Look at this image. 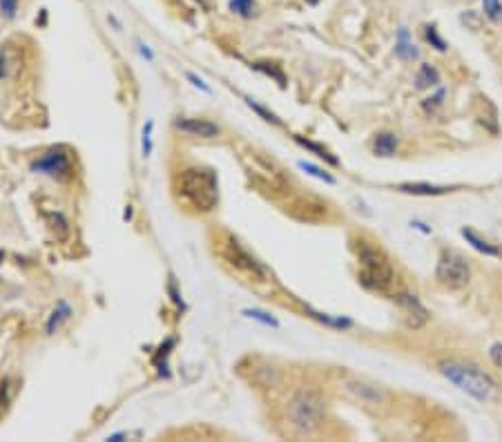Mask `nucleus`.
I'll return each mask as SVG.
<instances>
[{
    "label": "nucleus",
    "mask_w": 502,
    "mask_h": 442,
    "mask_svg": "<svg viewBox=\"0 0 502 442\" xmlns=\"http://www.w3.org/2000/svg\"><path fill=\"white\" fill-rule=\"evenodd\" d=\"M243 315H245V317H250V319H257V322L266 324V326H272V328H277V326H279L277 319H274L272 315H268V313H263V310H259V308H245V310H243Z\"/></svg>",
    "instance_id": "nucleus-21"
},
{
    "label": "nucleus",
    "mask_w": 502,
    "mask_h": 442,
    "mask_svg": "<svg viewBox=\"0 0 502 442\" xmlns=\"http://www.w3.org/2000/svg\"><path fill=\"white\" fill-rule=\"evenodd\" d=\"M373 150H375L377 157H393L395 150H397V139H395V134H391V132L377 134L375 141H373Z\"/></svg>",
    "instance_id": "nucleus-15"
},
{
    "label": "nucleus",
    "mask_w": 502,
    "mask_h": 442,
    "mask_svg": "<svg viewBox=\"0 0 502 442\" xmlns=\"http://www.w3.org/2000/svg\"><path fill=\"white\" fill-rule=\"evenodd\" d=\"M357 266H359V281L368 290H388L395 279L393 264L384 255V250L373 246L371 241L359 239L357 246Z\"/></svg>",
    "instance_id": "nucleus-4"
},
{
    "label": "nucleus",
    "mask_w": 502,
    "mask_h": 442,
    "mask_svg": "<svg viewBox=\"0 0 502 442\" xmlns=\"http://www.w3.org/2000/svg\"><path fill=\"white\" fill-rule=\"evenodd\" d=\"M424 34H426V41H429L435 50L438 52H444L447 50V43H444L442 39H440V34H438V27L435 25H426V30H424Z\"/></svg>",
    "instance_id": "nucleus-23"
},
{
    "label": "nucleus",
    "mask_w": 502,
    "mask_h": 442,
    "mask_svg": "<svg viewBox=\"0 0 502 442\" xmlns=\"http://www.w3.org/2000/svg\"><path fill=\"white\" fill-rule=\"evenodd\" d=\"M295 141L299 145H304L306 150H310V152H315L319 159H324V161H328L330 165H337L339 161H337V157H333L328 152L326 148H321V145H317V143H312V141H306V139H301V137H295Z\"/></svg>",
    "instance_id": "nucleus-18"
},
{
    "label": "nucleus",
    "mask_w": 502,
    "mask_h": 442,
    "mask_svg": "<svg viewBox=\"0 0 502 442\" xmlns=\"http://www.w3.org/2000/svg\"><path fill=\"white\" fill-rule=\"evenodd\" d=\"M252 68L257 72H263L266 77L274 79L279 86H286V77H283V72L279 68H274V63H252Z\"/></svg>",
    "instance_id": "nucleus-19"
},
{
    "label": "nucleus",
    "mask_w": 502,
    "mask_h": 442,
    "mask_svg": "<svg viewBox=\"0 0 502 442\" xmlns=\"http://www.w3.org/2000/svg\"><path fill=\"white\" fill-rule=\"evenodd\" d=\"M141 56H143V59H148V61L154 59V54L148 50V45H141Z\"/></svg>",
    "instance_id": "nucleus-31"
},
{
    "label": "nucleus",
    "mask_w": 502,
    "mask_h": 442,
    "mask_svg": "<svg viewBox=\"0 0 502 442\" xmlns=\"http://www.w3.org/2000/svg\"><path fill=\"white\" fill-rule=\"evenodd\" d=\"M230 12L241 18H252L257 14V3L254 0H230Z\"/></svg>",
    "instance_id": "nucleus-17"
},
{
    "label": "nucleus",
    "mask_w": 502,
    "mask_h": 442,
    "mask_svg": "<svg viewBox=\"0 0 502 442\" xmlns=\"http://www.w3.org/2000/svg\"><path fill=\"white\" fill-rule=\"evenodd\" d=\"M188 79H190V81H192V86H194V88H199V90H203L205 94H210V92H212V90H210V88H208V86H205V83H203L201 79H199V77H197V74H192V72H190V74H188Z\"/></svg>",
    "instance_id": "nucleus-29"
},
{
    "label": "nucleus",
    "mask_w": 502,
    "mask_h": 442,
    "mask_svg": "<svg viewBox=\"0 0 502 442\" xmlns=\"http://www.w3.org/2000/svg\"><path fill=\"white\" fill-rule=\"evenodd\" d=\"M45 217L50 219V223H52V228H54V230L59 228V237H65V234H68L70 225H68V219H65L61 212H47Z\"/></svg>",
    "instance_id": "nucleus-22"
},
{
    "label": "nucleus",
    "mask_w": 502,
    "mask_h": 442,
    "mask_svg": "<svg viewBox=\"0 0 502 442\" xmlns=\"http://www.w3.org/2000/svg\"><path fill=\"white\" fill-rule=\"evenodd\" d=\"M299 168H301V170H304V172H308V174H312V177L321 179V181H326V183H335V179L330 177L328 172L319 170L317 165H312V163H306V161H299Z\"/></svg>",
    "instance_id": "nucleus-24"
},
{
    "label": "nucleus",
    "mask_w": 502,
    "mask_h": 442,
    "mask_svg": "<svg viewBox=\"0 0 502 442\" xmlns=\"http://www.w3.org/2000/svg\"><path fill=\"white\" fill-rule=\"evenodd\" d=\"M18 9V0H0V14L7 18H14Z\"/></svg>",
    "instance_id": "nucleus-27"
},
{
    "label": "nucleus",
    "mask_w": 502,
    "mask_h": 442,
    "mask_svg": "<svg viewBox=\"0 0 502 442\" xmlns=\"http://www.w3.org/2000/svg\"><path fill=\"white\" fill-rule=\"evenodd\" d=\"M72 306L65 302V299H61L59 304H56V308L50 313V317H47V324H45V331H47V335H54L56 331H59V328L68 322V319L72 317Z\"/></svg>",
    "instance_id": "nucleus-11"
},
{
    "label": "nucleus",
    "mask_w": 502,
    "mask_h": 442,
    "mask_svg": "<svg viewBox=\"0 0 502 442\" xmlns=\"http://www.w3.org/2000/svg\"><path fill=\"white\" fill-rule=\"evenodd\" d=\"M221 255L225 257V261H228L230 266L245 272V275H250L252 279H257V281L268 279V268L263 266L254 255H250V252L239 243V239L232 237V234H225L223 237Z\"/></svg>",
    "instance_id": "nucleus-5"
},
{
    "label": "nucleus",
    "mask_w": 502,
    "mask_h": 442,
    "mask_svg": "<svg viewBox=\"0 0 502 442\" xmlns=\"http://www.w3.org/2000/svg\"><path fill=\"white\" fill-rule=\"evenodd\" d=\"M7 74H9V63H7V59L3 54H0V81L3 79H7Z\"/></svg>",
    "instance_id": "nucleus-30"
},
{
    "label": "nucleus",
    "mask_w": 502,
    "mask_h": 442,
    "mask_svg": "<svg viewBox=\"0 0 502 442\" xmlns=\"http://www.w3.org/2000/svg\"><path fill=\"white\" fill-rule=\"evenodd\" d=\"M482 9L489 21H502V0H482Z\"/></svg>",
    "instance_id": "nucleus-20"
},
{
    "label": "nucleus",
    "mask_w": 502,
    "mask_h": 442,
    "mask_svg": "<svg viewBox=\"0 0 502 442\" xmlns=\"http://www.w3.org/2000/svg\"><path fill=\"white\" fill-rule=\"evenodd\" d=\"M9 402H12V380L5 378L0 382V409H3V413L9 407Z\"/></svg>",
    "instance_id": "nucleus-25"
},
{
    "label": "nucleus",
    "mask_w": 502,
    "mask_h": 442,
    "mask_svg": "<svg viewBox=\"0 0 502 442\" xmlns=\"http://www.w3.org/2000/svg\"><path fill=\"white\" fill-rule=\"evenodd\" d=\"M395 56H400L402 61H413L418 59V50H415V45L409 36V30H402L397 32V39H395Z\"/></svg>",
    "instance_id": "nucleus-14"
},
{
    "label": "nucleus",
    "mask_w": 502,
    "mask_h": 442,
    "mask_svg": "<svg viewBox=\"0 0 502 442\" xmlns=\"http://www.w3.org/2000/svg\"><path fill=\"white\" fill-rule=\"evenodd\" d=\"M489 355H491V362L502 369V344H494V346H491Z\"/></svg>",
    "instance_id": "nucleus-28"
},
{
    "label": "nucleus",
    "mask_w": 502,
    "mask_h": 442,
    "mask_svg": "<svg viewBox=\"0 0 502 442\" xmlns=\"http://www.w3.org/2000/svg\"><path fill=\"white\" fill-rule=\"evenodd\" d=\"M177 197L197 212H212L219 205V179L208 168L190 165L174 177Z\"/></svg>",
    "instance_id": "nucleus-1"
},
{
    "label": "nucleus",
    "mask_w": 502,
    "mask_h": 442,
    "mask_svg": "<svg viewBox=\"0 0 502 442\" xmlns=\"http://www.w3.org/2000/svg\"><path fill=\"white\" fill-rule=\"evenodd\" d=\"M344 391L350 398H355L357 402H364V404H382L386 400V393L380 387L362 380H346Z\"/></svg>",
    "instance_id": "nucleus-10"
},
{
    "label": "nucleus",
    "mask_w": 502,
    "mask_h": 442,
    "mask_svg": "<svg viewBox=\"0 0 502 442\" xmlns=\"http://www.w3.org/2000/svg\"><path fill=\"white\" fill-rule=\"evenodd\" d=\"M435 277L442 286H447L451 290L464 288L471 279V266L467 264V259L458 252L447 250L442 252V257L438 259V266H435Z\"/></svg>",
    "instance_id": "nucleus-6"
},
{
    "label": "nucleus",
    "mask_w": 502,
    "mask_h": 442,
    "mask_svg": "<svg viewBox=\"0 0 502 442\" xmlns=\"http://www.w3.org/2000/svg\"><path fill=\"white\" fill-rule=\"evenodd\" d=\"M438 369L451 384H456L460 391H464L471 398H476L478 402H491L496 398L498 384L489 373L482 371L480 366L471 364V362H462V360H444L438 364Z\"/></svg>",
    "instance_id": "nucleus-2"
},
{
    "label": "nucleus",
    "mask_w": 502,
    "mask_h": 442,
    "mask_svg": "<svg viewBox=\"0 0 502 442\" xmlns=\"http://www.w3.org/2000/svg\"><path fill=\"white\" fill-rule=\"evenodd\" d=\"M395 299H397V304H400V308H402L404 319H406V326H409V328L418 331V328H422L426 322H429V317H431L429 310H426V306L415 295L400 293Z\"/></svg>",
    "instance_id": "nucleus-8"
},
{
    "label": "nucleus",
    "mask_w": 502,
    "mask_h": 442,
    "mask_svg": "<svg viewBox=\"0 0 502 442\" xmlns=\"http://www.w3.org/2000/svg\"><path fill=\"white\" fill-rule=\"evenodd\" d=\"M152 128H154V123H152V121H148V125L143 130V157H150V152H152V139H150V134H152Z\"/></svg>",
    "instance_id": "nucleus-26"
},
{
    "label": "nucleus",
    "mask_w": 502,
    "mask_h": 442,
    "mask_svg": "<svg viewBox=\"0 0 502 442\" xmlns=\"http://www.w3.org/2000/svg\"><path fill=\"white\" fill-rule=\"evenodd\" d=\"M440 83V74L433 65H422L418 70V77H415V88L426 90V88H435Z\"/></svg>",
    "instance_id": "nucleus-16"
},
{
    "label": "nucleus",
    "mask_w": 502,
    "mask_h": 442,
    "mask_svg": "<svg viewBox=\"0 0 502 442\" xmlns=\"http://www.w3.org/2000/svg\"><path fill=\"white\" fill-rule=\"evenodd\" d=\"M462 237L467 239L478 252H485V255H491V257H502V248H498L496 243H491L487 239H482L480 234L473 232L471 228H462Z\"/></svg>",
    "instance_id": "nucleus-12"
},
{
    "label": "nucleus",
    "mask_w": 502,
    "mask_h": 442,
    "mask_svg": "<svg viewBox=\"0 0 502 442\" xmlns=\"http://www.w3.org/2000/svg\"><path fill=\"white\" fill-rule=\"evenodd\" d=\"M32 172L52 177L56 181H65L74 172V161L68 148H50L45 152L32 161Z\"/></svg>",
    "instance_id": "nucleus-7"
},
{
    "label": "nucleus",
    "mask_w": 502,
    "mask_h": 442,
    "mask_svg": "<svg viewBox=\"0 0 502 442\" xmlns=\"http://www.w3.org/2000/svg\"><path fill=\"white\" fill-rule=\"evenodd\" d=\"M326 404L317 391L299 389L286 402V420L299 436H312L324 425Z\"/></svg>",
    "instance_id": "nucleus-3"
},
{
    "label": "nucleus",
    "mask_w": 502,
    "mask_h": 442,
    "mask_svg": "<svg viewBox=\"0 0 502 442\" xmlns=\"http://www.w3.org/2000/svg\"><path fill=\"white\" fill-rule=\"evenodd\" d=\"M174 128L181 130L183 134L201 137V139H214L221 134V128L208 119H194V117H179L174 121Z\"/></svg>",
    "instance_id": "nucleus-9"
},
{
    "label": "nucleus",
    "mask_w": 502,
    "mask_h": 442,
    "mask_svg": "<svg viewBox=\"0 0 502 442\" xmlns=\"http://www.w3.org/2000/svg\"><path fill=\"white\" fill-rule=\"evenodd\" d=\"M308 3H312V5H315V3H317V0H308Z\"/></svg>",
    "instance_id": "nucleus-32"
},
{
    "label": "nucleus",
    "mask_w": 502,
    "mask_h": 442,
    "mask_svg": "<svg viewBox=\"0 0 502 442\" xmlns=\"http://www.w3.org/2000/svg\"><path fill=\"white\" fill-rule=\"evenodd\" d=\"M400 190L406 194H415V197H440V194L451 192V188L433 185V183H402Z\"/></svg>",
    "instance_id": "nucleus-13"
}]
</instances>
